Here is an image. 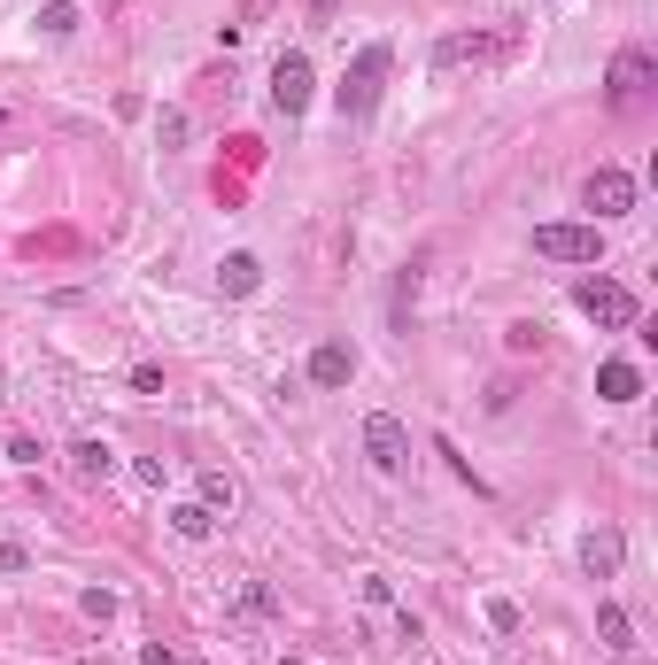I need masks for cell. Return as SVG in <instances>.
<instances>
[{
    "mask_svg": "<svg viewBox=\"0 0 658 665\" xmlns=\"http://www.w3.org/2000/svg\"><path fill=\"white\" fill-rule=\"evenodd\" d=\"M202 503H210V511H233V480H225V472H202Z\"/></svg>",
    "mask_w": 658,
    "mask_h": 665,
    "instance_id": "ac0fdd59",
    "label": "cell"
},
{
    "mask_svg": "<svg viewBox=\"0 0 658 665\" xmlns=\"http://www.w3.org/2000/svg\"><path fill=\"white\" fill-rule=\"evenodd\" d=\"M217 287H225V294H233V302H248V294H256V287H264V263H256V256H248V248H233V256H225V263H217Z\"/></svg>",
    "mask_w": 658,
    "mask_h": 665,
    "instance_id": "30bf717a",
    "label": "cell"
},
{
    "mask_svg": "<svg viewBox=\"0 0 658 665\" xmlns=\"http://www.w3.org/2000/svg\"><path fill=\"white\" fill-rule=\"evenodd\" d=\"M581 202H589V217H597V225H612V217H628V209H635V178L612 171V163H597V171H589V186H581Z\"/></svg>",
    "mask_w": 658,
    "mask_h": 665,
    "instance_id": "5b68a950",
    "label": "cell"
},
{
    "mask_svg": "<svg viewBox=\"0 0 658 665\" xmlns=\"http://www.w3.org/2000/svg\"><path fill=\"white\" fill-rule=\"evenodd\" d=\"M171 526H179V542H210V534H217V511H210V503H179Z\"/></svg>",
    "mask_w": 658,
    "mask_h": 665,
    "instance_id": "4fadbf2b",
    "label": "cell"
},
{
    "mask_svg": "<svg viewBox=\"0 0 658 665\" xmlns=\"http://www.w3.org/2000/svg\"><path fill=\"white\" fill-rule=\"evenodd\" d=\"M504 348H511V356H535V348H542V325H527V318L504 325Z\"/></svg>",
    "mask_w": 658,
    "mask_h": 665,
    "instance_id": "e0dca14e",
    "label": "cell"
},
{
    "mask_svg": "<svg viewBox=\"0 0 658 665\" xmlns=\"http://www.w3.org/2000/svg\"><path fill=\"white\" fill-rule=\"evenodd\" d=\"M148 665H186V658L171 650V642H148Z\"/></svg>",
    "mask_w": 658,
    "mask_h": 665,
    "instance_id": "484cf974",
    "label": "cell"
},
{
    "mask_svg": "<svg viewBox=\"0 0 658 665\" xmlns=\"http://www.w3.org/2000/svg\"><path fill=\"white\" fill-rule=\"evenodd\" d=\"M302 8H310V31H326V24H333V8H341V0H302Z\"/></svg>",
    "mask_w": 658,
    "mask_h": 665,
    "instance_id": "cb8c5ba5",
    "label": "cell"
},
{
    "mask_svg": "<svg viewBox=\"0 0 658 665\" xmlns=\"http://www.w3.org/2000/svg\"><path fill=\"white\" fill-rule=\"evenodd\" d=\"M78 611H86V619H101V627H109V619H117V596H109V588H86V596H78Z\"/></svg>",
    "mask_w": 658,
    "mask_h": 665,
    "instance_id": "d6986e66",
    "label": "cell"
},
{
    "mask_svg": "<svg viewBox=\"0 0 658 665\" xmlns=\"http://www.w3.org/2000/svg\"><path fill=\"white\" fill-rule=\"evenodd\" d=\"M310 93H318L310 55H302V47H287V55L271 62V109H279V116H302V109H310Z\"/></svg>",
    "mask_w": 658,
    "mask_h": 665,
    "instance_id": "277c9868",
    "label": "cell"
},
{
    "mask_svg": "<svg viewBox=\"0 0 658 665\" xmlns=\"http://www.w3.org/2000/svg\"><path fill=\"white\" fill-rule=\"evenodd\" d=\"M651 78H658V62L643 47H620L612 55V109H643L651 101Z\"/></svg>",
    "mask_w": 658,
    "mask_h": 665,
    "instance_id": "8992f818",
    "label": "cell"
},
{
    "mask_svg": "<svg viewBox=\"0 0 658 665\" xmlns=\"http://www.w3.org/2000/svg\"><path fill=\"white\" fill-rule=\"evenodd\" d=\"M70 464H78V480H109V449H101V441H78V449H70Z\"/></svg>",
    "mask_w": 658,
    "mask_h": 665,
    "instance_id": "2e32d148",
    "label": "cell"
},
{
    "mask_svg": "<svg viewBox=\"0 0 658 665\" xmlns=\"http://www.w3.org/2000/svg\"><path fill=\"white\" fill-rule=\"evenodd\" d=\"M535 256H550V263H604V225H535Z\"/></svg>",
    "mask_w": 658,
    "mask_h": 665,
    "instance_id": "3957f363",
    "label": "cell"
},
{
    "mask_svg": "<svg viewBox=\"0 0 658 665\" xmlns=\"http://www.w3.org/2000/svg\"><path fill=\"white\" fill-rule=\"evenodd\" d=\"M364 457L380 464V472H403L411 434H403V418H395V410H372V418H364Z\"/></svg>",
    "mask_w": 658,
    "mask_h": 665,
    "instance_id": "52a82bcc",
    "label": "cell"
},
{
    "mask_svg": "<svg viewBox=\"0 0 658 665\" xmlns=\"http://www.w3.org/2000/svg\"><path fill=\"white\" fill-rule=\"evenodd\" d=\"M597 395H604V403H635V395H643V372H635V364H604Z\"/></svg>",
    "mask_w": 658,
    "mask_h": 665,
    "instance_id": "7c38bea8",
    "label": "cell"
},
{
    "mask_svg": "<svg viewBox=\"0 0 658 665\" xmlns=\"http://www.w3.org/2000/svg\"><path fill=\"white\" fill-rule=\"evenodd\" d=\"M39 31H47V39H70V31H78V0H47V8H39Z\"/></svg>",
    "mask_w": 658,
    "mask_h": 665,
    "instance_id": "9a60e30c",
    "label": "cell"
},
{
    "mask_svg": "<svg viewBox=\"0 0 658 665\" xmlns=\"http://www.w3.org/2000/svg\"><path fill=\"white\" fill-rule=\"evenodd\" d=\"M24 565H31V557L16 550V542H0V573H24Z\"/></svg>",
    "mask_w": 658,
    "mask_h": 665,
    "instance_id": "d4e9b609",
    "label": "cell"
},
{
    "mask_svg": "<svg viewBox=\"0 0 658 665\" xmlns=\"http://www.w3.org/2000/svg\"><path fill=\"white\" fill-rule=\"evenodd\" d=\"M349 379H357V348H349V341H318V348H310V387H326V395H333V387H349Z\"/></svg>",
    "mask_w": 658,
    "mask_h": 665,
    "instance_id": "9c48e42d",
    "label": "cell"
},
{
    "mask_svg": "<svg viewBox=\"0 0 658 665\" xmlns=\"http://www.w3.org/2000/svg\"><path fill=\"white\" fill-rule=\"evenodd\" d=\"M388 70H395V47H388V39H364L357 62H349V70H341V86H333V109H341V124H364V116L380 109Z\"/></svg>",
    "mask_w": 658,
    "mask_h": 665,
    "instance_id": "6da1fadb",
    "label": "cell"
},
{
    "mask_svg": "<svg viewBox=\"0 0 658 665\" xmlns=\"http://www.w3.org/2000/svg\"><path fill=\"white\" fill-rule=\"evenodd\" d=\"M155 140H163V147H186V109H163V124H155Z\"/></svg>",
    "mask_w": 658,
    "mask_h": 665,
    "instance_id": "44dd1931",
    "label": "cell"
},
{
    "mask_svg": "<svg viewBox=\"0 0 658 665\" xmlns=\"http://www.w3.org/2000/svg\"><path fill=\"white\" fill-rule=\"evenodd\" d=\"M411 294H419V271H403V279H395V325H411Z\"/></svg>",
    "mask_w": 658,
    "mask_h": 665,
    "instance_id": "7402d4cb",
    "label": "cell"
},
{
    "mask_svg": "<svg viewBox=\"0 0 658 665\" xmlns=\"http://www.w3.org/2000/svg\"><path fill=\"white\" fill-rule=\"evenodd\" d=\"M581 573H589V580H612V573H620V534H612V526H597V534L581 542Z\"/></svg>",
    "mask_w": 658,
    "mask_h": 665,
    "instance_id": "8fae6325",
    "label": "cell"
},
{
    "mask_svg": "<svg viewBox=\"0 0 658 665\" xmlns=\"http://www.w3.org/2000/svg\"><path fill=\"white\" fill-rule=\"evenodd\" d=\"M573 302H581V318H597L604 333H628V325L643 318V310H635V294L620 287V279H581V294H573Z\"/></svg>",
    "mask_w": 658,
    "mask_h": 665,
    "instance_id": "7a4b0ae2",
    "label": "cell"
},
{
    "mask_svg": "<svg viewBox=\"0 0 658 665\" xmlns=\"http://www.w3.org/2000/svg\"><path fill=\"white\" fill-rule=\"evenodd\" d=\"M488 627H496V635H519V604H511V596H488Z\"/></svg>",
    "mask_w": 658,
    "mask_h": 665,
    "instance_id": "ffe728a7",
    "label": "cell"
},
{
    "mask_svg": "<svg viewBox=\"0 0 658 665\" xmlns=\"http://www.w3.org/2000/svg\"><path fill=\"white\" fill-rule=\"evenodd\" d=\"M597 635H604V650H620V658L635 650V627H628V611H620V604H597Z\"/></svg>",
    "mask_w": 658,
    "mask_h": 665,
    "instance_id": "5bb4252c",
    "label": "cell"
},
{
    "mask_svg": "<svg viewBox=\"0 0 658 665\" xmlns=\"http://www.w3.org/2000/svg\"><path fill=\"white\" fill-rule=\"evenodd\" d=\"M271 16V0H240V16H233V31H248V24H264Z\"/></svg>",
    "mask_w": 658,
    "mask_h": 665,
    "instance_id": "603a6c76",
    "label": "cell"
},
{
    "mask_svg": "<svg viewBox=\"0 0 658 665\" xmlns=\"http://www.w3.org/2000/svg\"><path fill=\"white\" fill-rule=\"evenodd\" d=\"M504 55H511V39H480V31H449L442 47H434V70L449 78V70H465V62L480 70V62H504Z\"/></svg>",
    "mask_w": 658,
    "mask_h": 665,
    "instance_id": "ba28073f",
    "label": "cell"
}]
</instances>
